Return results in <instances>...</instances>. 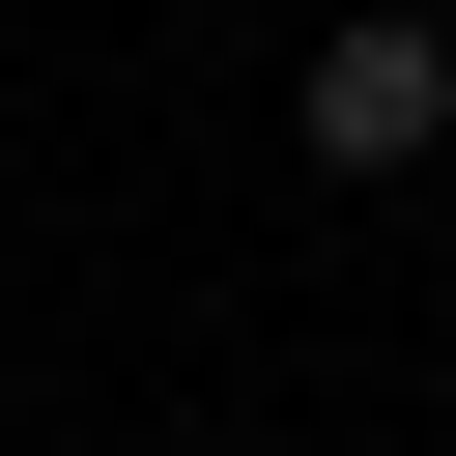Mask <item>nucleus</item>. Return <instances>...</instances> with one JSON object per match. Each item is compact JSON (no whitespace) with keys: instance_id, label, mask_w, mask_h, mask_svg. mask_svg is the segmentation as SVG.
<instances>
[{"instance_id":"nucleus-2","label":"nucleus","mask_w":456,"mask_h":456,"mask_svg":"<svg viewBox=\"0 0 456 456\" xmlns=\"http://www.w3.org/2000/svg\"><path fill=\"white\" fill-rule=\"evenodd\" d=\"M399 28H456V0H399Z\"/></svg>"},{"instance_id":"nucleus-1","label":"nucleus","mask_w":456,"mask_h":456,"mask_svg":"<svg viewBox=\"0 0 456 456\" xmlns=\"http://www.w3.org/2000/svg\"><path fill=\"white\" fill-rule=\"evenodd\" d=\"M285 142H314V171H428V142H456V28L342 0V28H314V86H285Z\"/></svg>"}]
</instances>
